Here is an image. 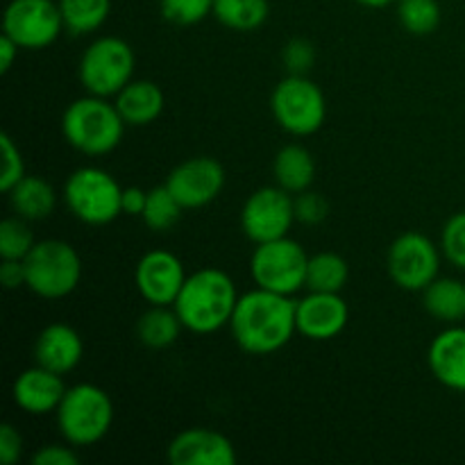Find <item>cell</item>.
I'll return each instance as SVG.
<instances>
[{
	"label": "cell",
	"instance_id": "1",
	"mask_svg": "<svg viewBox=\"0 0 465 465\" xmlns=\"http://www.w3.org/2000/svg\"><path fill=\"white\" fill-rule=\"evenodd\" d=\"M230 330L236 345L252 357L280 352L298 334L295 302L289 295L257 286L239 298Z\"/></svg>",
	"mask_w": 465,
	"mask_h": 465
},
{
	"label": "cell",
	"instance_id": "2",
	"mask_svg": "<svg viewBox=\"0 0 465 465\" xmlns=\"http://www.w3.org/2000/svg\"><path fill=\"white\" fill-rule=\"evenodd\" d=\"M239 298L236 284L225 271L203 268L186 277L173 307L184 330L193 334H213L230 325Z\"/></svg>",
	"mask_w": 465,
	"mask_h": 465
},
{
	"label": "cell",
	"instance_id": "3",
	"mask_svg": "<svg viewBox=\"0 0 465 465\" xmlns=\"http://www.w3.org/2000/svg\"><path fill=\"white\" fill-rule=\"evenodd\" d=\"M125 121L109 98L86 94L66 107L62 116V134L68 145L89 157H103L121 143Z\"/></svg>",
	"mask_w": 465,
	"mask_h": 465
},
{
	"label": "cell",
	"instance_id": "4",
	"mask_svg": "<svg viewBox=\"0 0 465 465\" xmlns=\"http://www.w3.org/2000/svg\"><path fill=\"white\" fill-rule=\"evenodd\" d=\"M54 413L64 440L73 448L100 443L114 425L112 398L95 384H75L66 389V395Z\"/></svg>",
	"mask_w": 465,
	"mask_h": 465
},
{
	"label": "cell",
	"instance_id": "5",
	"mask_svg": "<svg viewBox=\"0 0 465 465\" xmlns=\"http://www.w3.org/2000/svg\"><path fill=\"white\" fill-rule=\"evenodd\" d=\"M23 263H25V289L44 300H62L80 286L82 259L66 241H36Z\"/></svg>",
	"mask_w": 465,
	"mask_h": 465
},
{
	"label": "cell",
	"instance_id": "6",
	"mask_svg": "<svg viewBox=\"0 0 465 465\" xmlns=\"http://www.w3.org/2000/svg\"><path fill=\"white\" fill-rule=\"evenodd\" d=\"M64 203L77 221L103 227L123 213V186L103 168H77L64 184Z\"/></svg>",
	"mask_w": 465,
	"mask_h": 465
},
{
	"label": "cell",
	"instance_id": "7",
	"mask_svg": "<svg viewBox=\"0 0 465 465\" xmlns=\"http://www.w3.org/2000/svg\"><path fill=\"white\" fill-rule=\"evenodd\" d=\"M134 50L121 36H100L82 53L77 75L86 94L98 98H116L134 75Z\"/></svg>",
	"mask_w": 465,
	"mask_h": 465
},
{
	"label": "cell",
	"instance_id": "8",
	"mask_svg": "<svg viewBox=\"0 0 465 465\" xmlns=\"http://www.w3.org/2000/svg\"><path fill=\"white\" fill-rule=\"evenodd\" d=\"M307 268L309 254L289 236L259 243L250 259V275L254 284L289 298L307 286Z\"/></svg>",
	"mask_w": 465,
	"mask_h": 465
},
{
	"label": "cell",
	"instance_id": "9",
	"mask_svg": "<svg viewBox=\"0 0 465 465\" xmlns=\"http://www.w3.org/2000/svg\"><path fill=\"white\" fill-rule=\"evenodd\" d=\"M271 109L282 130L293 136H309L325 123L327 100L321 86L307 75H286L272 91Z\"/></svg>",
	"mask_w": 465,
	"mask_h": 465
},
{
	"label": "cell",
	"instance_id": "10",
	"mask_svg": "<svg viewBox=\"0 0 465 465\" xmlns=\"http://www.w3.org/2000/svg\"><path fill=\"white\" fill-rule=\"evenodd\" d=\"M64 30L62 9L54 0H12L5 9L3 35L21 50L48 48Z\"/></svg>",
	"mask_w": 465,
	"mask_h": 465
},
{
	"label": "cell",
	"instance_id": "11",
	"mask_svg": "<svg viewBox=\"0 0 465 465\" xmlns=\"http://www.w3.org/2000/svg\"><path fill=\"white\" fill-rule=\"evenodd\" d=\"M386 266L395 286L404 291H425L439 277L440 252L430 236L407 232L391 243Z\"/></svg>",
	"mask_w": 465,
	"mask_h": 465
},
{
	"label": "cell",
	"instance_id": "12",
	"mask_svg": "<svg viewBox=\"0 0 465 465\" xmlns=\"http://www.w3.org/2000/svg\"><path fill=\"white\" fill-rule=\"evenodd\" d=\"M295 223V204L289 191L280 186H263L257 189L241 209V227L252 243L289 236L291 225Z\"/></svg>",
	"mask_w": 465,
	"mask_h": 465
},
{
	"label": "cell",
	"instance_id": "13",
	"mask_svg": "<svg viewBox=\"0 0 465 465\" xmlns=\"http://www.w3.org/2000/svg\"><path fill=\"white\" fill-rule=\"evenodd\" d=\"M166 186L184 209L207 207L223 193L225 168L213 157H191L173 168Z\"/></svg>",
	"mask_w": 465,
	"mask_h": 465
},
{
	"label": "cell",
	"instance_id": "14",
	"mask_svg": "<svg viewBox=\"0 0 465 465\" xmlns=\"http://www.w3.org/2000/svg\"><path fill=\"white\" fill-rule=\"evenodd\" d=\"M184 263L168 250H153L139 259L134 271V284L148 304L173 307L186 282Z\"/></svg>",
	"mask_w": 465,
	"mask_h": 465
},
{
	"label": "cell",
	"instance_id": "15",
	"mask_svg": "<svg viewBox=\"0 0 465 465\" xmlns=\"http://www.w3.org/2000/svg\"><path fill=\"white\" fill-rule=\"evenodd\" d=\"M350 321L348 302L341 293H318L309 291L295 302V322L298 334L312 341H331L345 330Z\"/></svg>",
	"mask_w": 465,
	"mask_h": 465
},
{
	"label": "cell",
	"instance_id": "16",
	"mask_svg": "<svg viewBox=\"0 0 465 465\" xmlns=\"http://www.w3.org/2000/svg\"><path fill=\"white\" fill-rule=\"evenodd\" d=\"M168 461L173 465H234L236 450L221 431L191 427L171 440Z\"/></svg>",
	"mask_w": 465,
	"mask_h": 465
},
{
	"label": "cell",
	"instance_id": "17",
	"mask_svg": "<svg viewBox=\"0 0 465 465\" xmlns=\"http://www.w3.org/2000/svg\"><path fill=\"white\" fill-rule=\"evenodd\" d=\"M64 395H66V386H64L62 375L48 371V368L32 366L23 371L21 375L14 380L12 398L30 416H48L54 413L62 404Z\"/></svg>",
	"mask_w": 465,
	"mask_h": 465
},
{
	"label": "cell",
	"instance_id": "18",
	"mask_svg": "<svg viewBox=\"0 0 465 465\" xmlns=\"http://www.w3.org/2000/svg\"><path fill=\"white\" fill-rule=\"evenodd\" d=\"M84 357V343L77 330H73L66 322H53L44 327L35 341V363L41 368L68 375L80 366Z\"/></svg>",
	"mask_w": 465,
	"mask_h": 465
},
{
	"label": "cell",
	"instance_id": "19",
	"mask_svg": "<svg viewBox=\"0 0 465 465\" xmlns=\"http://www.w3.org/2000/svg\"><path fill=\"white\" fill-rule=\"evenodd\" d=\"M427 363L445 389L465 393V327L452 325L440 331L431 341Z\"/></svg>",
	"mask_w": 465,
	"mask_h": 465
},
{
	"label": "cell",
	"instance_id": "20",
	"mask_svg": "<svg viewBox=\"0 0 465 465\" xmlns=\"http://www.w3.org/2000/svg\"><path fill=\"white\" fill-rule=\"evenodd\" d=\"M118 114L123 116L125 125L143 127L157 121L166 107V95L162 86L150 80H132L116 94Z\"/></svg>",
	"mask_w": 465,
	"mask_h": 465
},
{
	"label": "cell",
	"instance_id": "21",
	"mask_svg": "<svg viewBox=\"0 0 465 465\" xmlns=\"http://www.w3.org/2000/svg\"><path fill=\"white\" fill-rule=\"evenodd\" d=\"M272 175H275L277 186L289 191L291 195H298L302 191L312 189L313 180H316V162H313V154L304 145H284L275 154Z\"/></svg>",
	"mask_w": 465,
	"mask_h": 465
},
{
	"label": "cell",
	"instance_id": "22",
	"mask_svg": "<svg viewBox=\"0 0 465 465\" xmlns=\"http://www.w3.org/2000/svg\"><path fill=\"white\" fill-rule=\"evenodd\" d=\"M7 195L14 213L25 221H44L57 207L53 184L39 175H25Z\"/></svg>",
	"mask_w": 465,
	"mask_h": 465
},
{
	"label": "cell",
	"instance_id": "23",
	"mask_svg": "<svg viewBox=\"0 0 465 465\" xmlns=\"http://www.w3.org/2000/svg\"><path fill=\"white\" fill-rule=\"evenodd\" d=\"M422 304L436 321L459 325L465 321V284L452 277H436L422 291Z\"/></svg>",
	"mask_w": 465,
	"mask_h": 465
},
{
	"label": "cell",
	"instance_id": "24",
	"mask_svg": "<svg viewBox=\"0 0 465 465\" xmlns=\"http://www.w3.org/2000/svg\"><path fill=\"white\" fill-rule=\"evenodd\" d=\"M184 330L175 307H162V304H150L148 312L141 313L136 321V336L141 343L150 350H166L180 339V331Z\"/></svg>",
	"mask_w": 465,
	"mask_h": 465
},
{
	"label": "cell",
	"instance_id": "25",
	"mask_svg": "<svg viewBox=\"0 0 465 465\" xmlns=\"http://www.w3.org/2000/svg\"><path fill=\"white\" fill-rule=\"evenodd\" d=\"M268 0H213V16L234 32H254L268 21Z\"/></svg>",
	"mask_w": 465,
	"mask_h": 465
},
{
	"label": "cell",
	"instance_id": "26",
	"mask_svg": "<svg viewBox=\"0 0 465 465\" xmlns=\"http://www.w3.org/2000/svg\"><path fill=\"white\" fill-rule=\"evenodd\" d=\"M64 27L75 36L100 30L112 14V0H57Z\"/></svg>",
	"mask_w": 465,
	"mask_h": 465
},
{
	"label": "cell",
	"instance_id": "27",
	"mask_svg": "<svg viewBox=\"0 0 465 465\" xmlns=\"http://www.w3.org/2000/svg\"><path fill=\"white\" fill-rule=\"evenodd\" d=\"M350 266L341 254L318 252L309 257L307 289L318 293H341L348 284Z\"/></svg>",
	"mask_w": 465,
	"mask_h": 465
},
{
	"label": "cell",
	"instance_id": "28",
	"mask_svg": "<svg viewBox=\"0 0 465 465\" xmlns=\"http://www.w3.org/2000/svg\"><path fill=\"white\" fill-rule=\"evenodd\" d=\"M182 212H184V207L180 204V200L163 184L148 191V203H145L141 218L153 232H168L180 223Z\"/></svg>",
	"mask_w": 465,
	"mask_h": 465
},
{
	"label": "cell",
	"instance_id": "29",
	"mask_svg": "<svg viewBox=\"0 0 465 465\" xmlns=\"http://www.w3.org/2000/svg\"><path fill=\"white\" fill-rule=\"evenodd\" d=\"M398 18L409 35H431L440 25L439 0H398Z\"/></svg>",
	"mask_w": 465,
	"mask_h": 465
},
{
	"label": "cell",
	"instance_id": "30",
	"mask_svg": "<svg viewBox=\"0 0 465 465\" xmlns=\"http://www.w3.org/2000/svg\"><path fill=\"white\" fill-rule=\"evenodd\" d=\"M30 221L21 216L5 218L0 223V259H25L30 250L36 245L35 234H32Z\"/></svg>",
	"mask_w": 465,
	"mask_h": 465
},
{
	"label": "cell",
	"instance_id": "31",
	"mask_svg": "<svg viewBox=\"0 0 465 465\" xmlns=\"http://www.w3.org/2000/svg\"><path fill=\"white\" fill-rule=\"evenodd\" d=\"M162 16L173 25H195L213 14V0H162Z\"/></svg>",
	"mask_w": 465,
	"mask_h": 465
},
{
	"label": "cell",
	"instance_id": "32",
	"mask_svg": "<svg viewBox=\"0 0 465 465\" xmlns=\"http://www.w3.org/2000/svg\"><path fill=\"white\" fill-rule=\"evenodd\" d=\"M440 250L452 266L465 271V209L445 223L443 234H440Z\"/></svg>",
	"mask_w": 465,
	"mask_h": 465
},
{
	"label": "cell",
	"instance_id": "33",
	"mask_svg": "<svg viewBox=\"0 0 465 465\" xmlns=\"http://www.w3.org/2000/svg\"><path fill=\"white\" fill-rule=\"evenodd\" d=\"M0 143H3V175H0V189H3L5 193H9V191L27 175L25 162H23L21 150H18V145L14 143V139L7 132L0 134Z\"/></svg>",
	"mask_w": 465,
	"mask_h": 465
},
{
	"label": "cell",
	"instance_id": "34",
	"mask_svg": "<svg viewBox=\"0 0 465 465\" xmlns=\"http://www.w3.org/2000/svg\"><path fill=\"white\" fill-rule=\"evenodd\" d=\"M282 64L289 75H307L316 64V48L309 39H291L282 50Z\"/></svg>",
	"mask_w": 465,
	"mask_h": 465
},
{
	"label": "cell",
	"instance_id": "35",
	"mask_svg": "<svg viewBox=\"0 0 465 465\" xmlns=\"http://www.w3.org/2000/svg\"><path fill=\"white\" fill-rule=\"evenodd\" d=\"M293 204L295 221L302 223V225H321V223H325L327 216H330V203H327V198L312 189L298 193Z\"/></svg>",
	"mask_w": 465,
	"mask_h": 465
},
{
	"label": "cell",
	"instance_id": "36",
	"mask_svg": "<svg viewBox=\"0 0 465 465\" xmlns=\"http://www.w3.org/2000/svg\"><path fill=\"white\" fill-rule=\"evenodd\" d=\"M32 463L35 465H77L80 457L73 450L71 443L66 445H44L39 452L32 454Z\"/></svg>",
	"mask_w": 465,
	"mask_h": 465
},
{
	"label": "cell",
	"instance_id": "37",
	"mask_svg": "<svg viewBox=\"0 0 465 465\" xmlns=\"http://www.w3.org/2000/svg\"><path fill=\"white\" fill-rule=\"evenodd\" d=\"M23 457V436L14 425L5 422L0 427V461L3 465H14Z\"/></svg>",
	"mask_w": 465,
	"mask_h": 465
},
{
	"label": "cell",
	"instance_id": "38",
	"mask_svg": "<svg viewBox=\"0 0 465 465\" xmlns=\"http://www.w3.org/2000/svg\"><path fill=\"white\" fill-rule=\"evenodd\" d=\"M0 284L7 291L25 286V263L21 259H3V263H0Z\"/></svg>",
	"mask_w": 465,
	"mask_h": 465
},
{
	"label": "cell",
	"instance_id": "39",
	"mask_svg": "<svg viewBox=\"0 0 465 465\" xmlns=\"http://www.w3.org/2000/svg\"><path fill=\"white\" fill-rule=\"evenodd\" d=\"M148 203V191L139 189V186H127L123 189V213L127 216H141Z\"/></svg>",
	"mask_w": 465,
	"mask_h": 465
},
{
	"label": "cell",
	"instance_id": "40",
	"mask_svg": "<svg viewBox=\"0 0 465 465\" xmlns=\"http://www.w3.org/2000/svg\"><path fill=\"white\" fill-rule=\"evenodd\" d=\"M18 50L21 48H18L16 41L9 39L7 35L0 36V73H7L14 66V59H16Z\"/></svg>",
	"mask_w": 465,
	"mask_h": 465
},
{
	"label": "cell",
	"instance_id": "41",
	"mask_svg": "<svg viewBox=\"0 0 465 465\" xmlns=\"http://www.w3.org/2000/svg\"><path fill=\"white\" fill-rule=\"evenodd\" d=\"M357 3H361L363 7L380 9V7H389L391 3H398V0H357Z\"/></svg>",
	"mask_w": 465,
	"mask_h": 465
}]
</instances>
